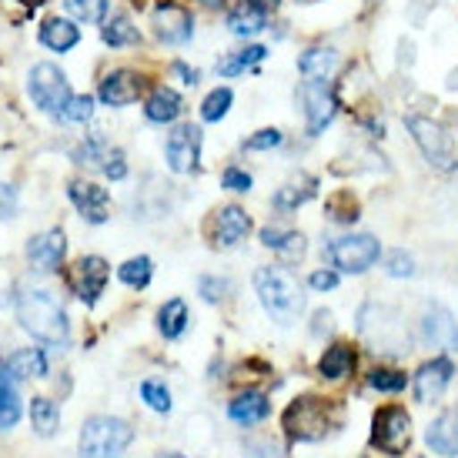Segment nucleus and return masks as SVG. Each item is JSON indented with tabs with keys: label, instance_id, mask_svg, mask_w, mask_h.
Instances as JSON below:
<instances>
[{
	"label": "nucleus",
	"instance_id": "obj_1",
	"mask_svg": "<svg viewBox=\"0 0 458 458\" xmlns=\"http://www.w3.org/2000/svg\"><path fill=\"white\" fill-rule=\"evenodd\" d=\"M255 288H258V298H261L265 311L278 321V325H292V321L301 315V308H305L301 284H298V278H294L292 271H284V267H258Z\"/></svg>",
	"mask_w": 458,
	"mask_h": 458
},
{
	"label": "nucleus",
	"instance_id": "obj_2",
	"mask_svg": "<svg viewBox=\"0 0 458 458\" xmlns=\"http://www.w3.org/2000/svg\"><path fill=\"white\" fill-rule=\"evenodd\" d=\"M17 321L34 338H40V342L47 344L67 342V315L51 292H38V288L21 292V298H17Z\"/></svg>",
	"mask_w": 458,
	"mask_h": 458
},
{
	"label": "nucleus",
	"instance_id": "obj_3",
	"mask_svg": "<svg viewBox=\"0 0 458 458\" xmlns=\"http://www.w3.org/2000/svg\"><path fill=\"white\" fill-rule=\"evenodd\" d=\"M131 438H134V432H131L128 421L111 419V415H94L81 428V458H121L124 448L131 445Z\"/></svg>",
	"mask_w": 458,
	"mask_h": 458
},
{
	"label": "nucleus",
	"instance_id": "obj_4",
	"mask_svg": "<svg viewBox=\"0 0 458 458\" xmlns=\"http://www.w3.org/2000/svg\"><path fill=\"white\" fill-rule=\"evenodd\" d=\"M358 328H361L365 342L375 352H385V355H402V352H408V331L392 308L365 305L361 315H358Z\"/></svg>",
	"mask_w": 458,
	"mask_h": 458
},
{
	"label": "nucleus",
	"instance_id": "obj_5",
	"mask_svg": "<svg viewBox=\"0 0 458 458\" xmlns=\"http://www.w3.org/2000/svg\"><path fill=\"white\" fill-rule=\"evenodd\" d=\"M405 124H408L411 138H415V144H419V151L425 154V161H428V165L438 167V171H452V167L458 165L455 144H452V138H448L445 131L438 128L435 121L419 117V114H408Z\"/></svg>",
	"mask_w": 458,
	"mask_h": 458
},
{
	"label": "nucleus",
	"instance_id": "obj_6",
	"mask_svg": "<svg viewBox=\"0 0 458 458\" xmlns=\"http://www.w3.org/2000/svg\"><path fill=\"white\" fill-rule=\"evenodd\" d=\"M408 442H411V419H408L405 408H378L375 421H371V445L385 452V455H402Z\"/></svg>",
	"mask_w": 458,
	"mask_h": 458
},
{
	"label": "nucleus",
	"instance_id": "obj_7",
	"mask_svg": "<svg viewBox=\"0 0 458 458\" xmlns=\"http://www.w3.org/2000/svg\"><path fill=\"white\" fill-rule=\"evenodd\" d=\"M328 425V405L321 398H294L288 411H284V432L292 435V438H301V442L325 438Z\"/></svg>",
	"mask_w": 458,
	"mask_h": 458
},
{
	"label": "nucleus",
	"instance_id": "obj_8",
	"mask_svg": "<svg viewBox=\"0 0 458 458\" xmlns=\"http://www.w3.org/2000/svg\"><path fill=\"white\" fill-rule=\"evenodd\" d=\"M378 242L371 234H348V238H338V242L328 248L335 267H342L348 275H361L369 271L375 261H378Z\"/></svg>",
	"mask_w": 458,
	"mask_h": 458
},
{
	"label": "nucleus",
	"instance_id": "obj_9",
	"mask_svg": "<svg viewBox=\"0 0 458 458\" xmlns=\"http://www.w3.org/2000/svg\"><path fill=\"white\" fill-rule=\"evenodd\" d=\"M30 98L38 107L44 111H51V114H61L64 111L67 98H71V90H67V77L64 71H57L54 64H38L30 71Z\"/></svg>",
	"mask_w": 458,
	"mask_h": 458
},
{
	"label": "nucleus",
	"instance_id": "obj_10",
	"mask_svg": "<svg viewBox=\"0 0 458 458\" xmlns=\"http://www.w3.org/2000/svg\"><path fill=\"white\" fill-rule=\"evenodd\" d=\"M165 157H167V167L178 171V174L194 171L198 157H201V128L198 124H178V128L167 134Z\"/></svg>",
	"mask_w": 458,
	"mask_h": 458
},
{
	"label": "nucleus",
	"instance_id": "obj_11",
	"mask_svg": "<svg viewBox=\"0 0 458 458\" xmlns=\"http://www.w3.org/2000/svg\"><path fill=\"white\" fill-rule=\"evenodd\" d=\"M301 101H305V114H308V134H321L331 124L335 111H338V101L331 94L328 81L308 77L305 84H301Z\"/></svg>",
	"mask_w": 458,
	"mask_h": 458
},
{
	"label": "nucleus",
	"instance_id": "obj_12",
	"mask_svg": "<svg viewBox=\"0 0 458 458\" xmlns=\"http://www.w3.org/2000/svg\"><path fill=\"white\" fill-rule=\"evenodd\" d=\"M107 275H111V271H107V261L98 255H88L71 267V288H74V294L84 305H94V301L101 298L104 284H107Z\"/></svg>",
	"mask_w": 458,
	"mask_h": 458
},
{
	"label": "nucleus",
	"instance_id": "obj_13",
	"mask_svg": "<svg viewBox=\"0 0 458 458\" xmlns=\"http://www.w3.org/2000/svg\"><path fill=\"white\" fill-rule=\"evenodd\" d=\"M154 34L165 44H184L194 34V17L178 4H161L154 11Z\"/></svg>",
	"mask_w": 458,
	"mask_h": 458
},
{
	"label": "nucleus",
	"instance_id": "obj_14",
	"mask_svg": "<svg viewBox=\"0 0 458 458\" xmlns=\"http://www.w3.org/2000/svg\"><path fill=\"white\" fill-rule=\"evenodd\" d=\"M421 331H425V342H432L435 348L458 352V321L445 305H432L425 311Z\"/></svg>",
	"mask_w": 458,
	"mask_h": 458
},
{
	"label": "nucleus",
	"instance_id": "obj_15",
	"mask_svg": "<svg viewBox=\"0 0 458 458\" xmlns=\"http://www.w3.org/2000/svg\"><path fill=\"white\" fill-rule=\"evenodd\" d=\"M452 375H455V369H452L448 358H435L428 365H421V371L415 375V398L419 402H438L448 382H452Z\"/></svg>",
	"mask_w": 458,
	"mask_h": 458
},
{
	"label": "nucleus",
	"instance_id": "obj_16",
	"mask_svg": "<svg viewBox=\"0 0 458 458\" xmlns=\"http://www.w3.org/2000/svg\"><path fill=\"white\" fill-rule=\"evenodd\" d=\"M71 201L81 215L88 217L90 225H104L107 221V208H111V194L98 188V184H90V181H74L71 184Z\"/></svg>",
	"mask_w": 458,
	"mask_h": 458
},
{
	"label": "nucleus",
	"instance_id": "obj_17",
	"mask_svg": "<svg viewBox=\"0 0 458 458\" xmlns=\"http://www.w3.org/2000/svg\"><path fill=\"white\" fill-rule=\"evenodd\" d=\"M425 442H428V448H432L435 455H445V458L458 455V405L442 411V415L428 425Z\"/></svg>",
	"mask_w": 458,
	"mask_h": 458
},
{
	"label": "nucleus",
	"instance_id": "obj_18",
	"mask_svg": "<svg viewBox=\"0 0 458 458\" xmlns=\"http://www.w3.org/2000/svg\"><path fill=\"white\" fill-rule=\"evenodd\" d=\"M64 251H67V242H64V231H44L38 234L30 248H27V258H30V265L38 267V271H54V267L64 261Z\"/></svg>",
	"mask_w": 458,
	"mask_h": 458
},
{
	"label": "nucleus",
	"instance_id": "obj_19",
	"mask_svg": "<svg viewBox=\"0 0 458 458\" xmlns=\"http://www.w3.org/2000/svg\"><path fill=\"white\" fill-rule=\"evenodd\" d=\"M140 94V77L131 71H114L101 81V101L111 107H124V104L138 101Z\"/></svg>",
	"mask_w": 458,
	"mask_h": 458
},
{
	"label": "nucleus",
	"instance_id": "obj_20",
	"mask_svg": "<svg viewBox=\"0 0 458 458\" xmlns=\"http://www.w3.org/2000/svg\"><path fill=\"white\" fill-rule=\"evenodd\" d=\"M248 231H251V217L244 215L238 204H228L217 211V244L231 248V244L242 242Z\"/></svg>",
	"mask_w": 458,
	"mask_h": 458
},
{
	"label": "nucleus",
	"instance_id": "obj_21",
	"mask_svg": "<svg viewBox=\"0 0 458 458\" xmlns=\"http://www.w3.org/2000/svg\"><path fill=\"white\" fill-rule=\"evenodd\" d=\"M267 411H271V405L261 392H244L228 405L231 421H238V425H255V421L267 419Z\"/></svg>",
	"mask_w": 458,
	"mask_h": 458
},
{
	"label": "nucleus",
	"instance_id": "obj_22",
	"mask_svg": "<svg viewBox=\"0 0 458 458\" xmlns=\"http://www.w3.org/2000/svg\"><path fill=\"white\" fill-rule=\"evenodd\" d=\"M4 371H11L13 378H44L47 375V358L38 348H21L4 361Z\"/></svg>",
	"mask_w": 458,
	"mask_h": 458
},
{
	"label": "nucleus",
	"instance_id": "obj_23",
	"mask_svg": "<svg viewBox=\"0 0 458 458\" xmlns=\"http://www.w3.org/2000/svg\"><path fill=\"white\" fill-rule=\"evenodd\" d=\"M181 111H184V104L171 88H157L148 98V107H144L148 121H154V124H171V121H178Z\"/></svg>",
	"mask_w": 458,
	"mask_h": 458
},
{
	"label": "nucleus",
	"instance_id": "obj_24",
	"mask_svg": "<svg viewBox=\"0 0 458 458\" xmlns=\"http://www.w3.org/2000/svg\"><path fill=\"white\" fill-rule=\"evenodd\" d=\"M40 40L51 47V51L64 54L71 51L77 40H81V30H77L71 21H61V17H54V21H47V24L40 27Z\"/></svg>",
	"mask_w": 458,
	"mask_h": 458
},
{
	"label": "nucleus",
	"instance_id": "obj_25",
	"mask_svg": "<svg viewBox=\"0 0 458 458\" xmlns=\"http://www.w3.org/2000/svg\"><path fill=\"white\" fill-rule=\"evenodd\" d=\"M261 242H265V248L278 251V255L288 258V261H294V258L305 255V238H301V234H294V231L265 228V231H261Z\"/></svg>",
	"mask_w": 458,
	"mask_h": 458
},
{
	"label": "nucleus",
	"instance_id": "obj_26",
	"mask_svg": "<svg viewBox=\"0 0 458 458\" xmlns=\"http://www.w3.org/2000/svg\"><path fill=\"white\" fill-rule=\"evenodd\" d=\"M228 27L234 38H251V34H258L265 27V11H258L251 0H244V4H238L228 13Z\"/></svg>",
	"mask_w": 458,
	"mask_h": 458
},
{
	"label": "nucleus",
	"instance_id": "obj_27",
	"mask_svg": "<svg viewBox=\"0 0 458 458\" xmlns=\"http://www.w3.org/2000/svg\"><path fill=\"white\" fill-rule=\"evenodd\" d=\"M352 369H355V352H352L348 344H331L318 361V371L325 375V378H331V382L344 378Z\"/></svg>",
	"mask_w": 458,
	"mask_h": 458
},
{
	"label": "nucleus",
	"instance_id": "obj_28",
	"mask_svg": "<svg viewBox=\"0 0 458 458\" xmlns=\"http://www.w3.org/2000/svg\"><path fill=\"white\" fill-rule=\"evenodd\" d=\"M338 64V54L331 51V47H311L298 57V67H301V74L305 77H315V81H325V77L335 71Z\"/></svg>",
	"mask_w": 458,
	"mask_h": 458
},
{
	"label": "nucleus",
	"instance_id": "obj_29",
	"mask_svg": "<svg viewBox=\"0 0 458 458\" xmlns=\"http://www.w3.org/2000/svg\"><path fill=\"white\" fill-rule=\"evenodd\" d=\"M21 419V394L13 388V375L0 371V428H13Z\"/></svg>",
	"mask_w": 458,
	"mask_h": 458
},
{
	"label": "nucleus",
	"instance_id": "obj_30",
	"mask_svg": "<svg viewBox=\"0 0 458 458\" xmlns=\"http://www.w3.org/2000/svg\"><path fill=\"white\" fill-rule=\"evenodd\" d=\"M157 328H161L165 338H178L181 331L188 328V305H184L181 298L167 301V305L157 311Z\"/></svg>",
	"mask_w": 458,
	"mask_h": 458
},
{
	"label": "nucleus",
	"instance_id": "obj_31",
	"mask_svg": "<svg viewBox=\"0 0 458 458\" xmlns=\"http://www.w3.org/2000/svg\"><path fill=\"white\" fill-rule=\"evenodd\" d=\"M30 421H34V428H38V435H54L57 428H61V411H57V405H54L51 398H34L30 402Z\"/></svg>",
	"mask_w": 458,
	"mask_h": 458
},
{
	"label": "nucleus",
	"instance_id": "obj_32",
	"mask_svg": "<svg viewBox=\"0 0 458 458\" xmlns=\"http://www.w3.org/2000/svg\"><path fill=\"white\" fill-rule=\"evenodd\" d=\"M104 44H111V47H128V44H138V27L131 24V17L117 13V17H111L107 27H104Z\"/></svg>",
	"mask_w": 458,
	"mask_h": 458
},
{
	"label": "nucleus",
	"instance_id": "obj_33",
	"mask_svg": "<svg viewBox=\"0 0 458 458\" xmlns=\"http://www.w3.org/2000/svg\"><path fill=\"white\" fill-rule=\"evenodd\" d=\"M107 154H111L107 140H104L101 134H90L84 144H77L74 148V161L84 167H104L101 161H107Z\"/></svg>",
	"mask_w": 458,
	"mask_h": 458
},
{
	"label": "nucleus",
	"instance_id": "obj_34",
	"mask_svg": "<svg viewBox=\"0 0 458 458\" xmlns=\"http://www.w3.org/2000/svg\"><path fill=\"white\" fill-rule=\"evenodd\" d=\"M151 258H131L124 265L117 267V278L124 281L128 288H144L148 281H151Z\"/></svg>",
	"mask_w": 458,
	"mask_h": 458
},
{
	"label": "nucleus",
	"instance_id": "obj_35",
	"mask_svg": "<svg viewBox=\"0 0 458 458\" xmlns=\"http://www.w3.org/2000/svg\"><path fill=\"white\" fill-rule=\"evenodd\" d=\"M265 54H267V47H244V51H238L234 57H228V61H221V74L225 77H234V74H242V71H248L251 64H258V61H265Z\"/></svg>",
	"mask_w": 458,
	"mask_h": 458
},
{
	"label": "nucleus",
	"instance_id": "obj_36",
	"mask_svg": "<svg viewBox=\"0 0 458 458\" xmlns=\"http://www.w3.org/2000/svg\"><path fill=\"white\" fill-rule=\"evenodd\" d=\"M64 4L67 11L84 24H101L104 13H107V0H64Z\"/></svg>",
	"mask_w": 458,
	"mask_h": 458
},
{
	"label": "nucleus",
	"instance_id": "obj_37",
	"mask_svg": "<svg viewBox=\"0 0 458 458\" xmlns=\"http://www.w3.org/2000/svg\"><path fill=\"white\" fill-rule=\"evenodd\" d=\"M228 107H231V90L217 88V90H211V94L204 98L201 117H204V121H221V117L228 114Z\"/></svg>",
	"mask_w": 458,
	"mask_h": 458
},
{
	"label": "nucleus",
	"instance_id": "obj_38",
	"mask_svg": "<svg viewBox=\"0 0 458 458\" xmlns=\"http://www.w3.org/2000/svg\"><path fill=\"white\" fill-rule=\"evenodd\" d=\"M140 398H144L154 411H161V415H167V411H171V392H167L161 382H144V385H140Z\"/></svg>",
	"mask_w": 458,
	"mask_h": 458
},
{
	"label": "nucleus",
	"instance_id": "obj_39",
	"mask_svg": "<svg viewBox=\"0 0 458 458\" xmlns=\"http://www.w3.org/2000/svg\"><path fill=\"white\" fill-rule=\"evenodd\" d=\"M369 385L378 388V392H402L405 388V375L394 369H375L369 375Z\"/></svg>",
	"mask_w": 458,
	"mask_h": 458
},
{
	"label": "nucleus",
	"instance_id": "obj_40",
	"mask_svg": "<svg viewBox=\"0 0 458 458\" xmlns=\"http://www.w3.org/2000/svg\"><path fill=\"white\" fill-rule=\"evenodd\" d=\"M90 114H94V101H90L88 94H81V98H67L64 111H61V117L71 121V124H84Z\"/></svg>",
	"mask_w": 458,
	"mask_h": 458
},
{
	"label": "nucleus",
	"instance_id": "obj_41",
	"mask_svg": "<svg viewBox=\"0 0 458 458\" xmlns=\"http://www.w3.org/2000/svg\"><path fill=\"white\" fill-rule=\"evenodd\" d=\"M311 184H315V181H311ZM311 184H305L301 191H298V184H288V188H281L278 198H275V201H278V208H284V211H292V208H298V204H305L308 198L315 194V188H311Z\"/></svg>",
	"mask_w": 458,
	"mask_h": 458
},
{
	"label": "nucleus",
	"instance_id": "obj_42",
	"mask_svg": "<svg viewBox=\"0 0 458 458\" xmlns=\"http://www.w3.org/2000/svg\"><path fill=\"white\" fill-rule=\"evenodd\" d=\"M198 292L204 294V301H221V298H228L231 292V281L228 278H201V284H198Z\"/></svg>",
	"mask_w": 458,
	"mask_h": 458
},
{
	"label": "nucleus",
	"instance_id": "obj_43",
	"mask_svg": "<svg viewBox=\"0 0 458 458\" xmlns=\"http://www.w3.org/2000/svg\"><path fill=\"white\" fill-rule=\"evenodd\" d=\"M278 144H281V131L265 128V131H258L255 138L244 140V151H267V148H278Z\"/></svg>",
	"mask_w": 458,
	"mask_h": 458
},
{
	"label": "nucleus",
	"instance_id": "obj_44",
	"mask_svg": "<svg viewBox=\"0 0 458 458\" xmlns=\"http://www.w3.org/2000/svg\"><path fill=\"white\" fill-rule=\"evenodd\" d=\"M388 275H392V278H411V275H415V261H411V255H405V251H392V255H388Z\"/></svg>",
	"mask_w": 458,
	"mask_h": 458
},
{
	"label": "nucleus",
	"instance_id": "obj_45",
	"mask_svg": "<svg viewBox=\"0 0 458 458\" xmlns=\"http://www.w3.org/2000/svg\"><path fill=\"white\" fill-rule=\"evenodd\" d=\"M221 188H228V191H251V174H244L242 167H228L221 174Z\"/></svg>",
	"mask_w": 458,
	"mask_h": 458
},
{
	"label": "nucleus",
	"instance_id": "obj_46",
	"mask_svg": "<svg viewBox=\"0 0 458 458\" xmlns=\"http://www.w3.org/2000/svg\"><path fill=\"white\" fill-rule=\"evenodd\" d=\"M104 174L111 181H121L124 174H128V165H124V154L121 151H111L107 154V161H104Z\"/></svg>",
	"mask_w": 458,
	"mask_h": 458
},
{
	"label": "nucleus",
	"instance_id": "obj_47",
	"mask_svg": "<svg viewBox=\"0 0 458 458\" xmlns=\"http://www.w3.org/2000/svg\"><path fill=\"white\" fill-rule=\"evenodd\" d=\"M244 458H284L271 442H248L244 445Z\"/></svg>",
	"mask_w": 458,
	"mask_h": 458
},
{
	"label": "nucleus",
	"instance_id": "obj_48",
	"mask_svg": "<svg viewBox=\"0 0 458 458\" xmlns=\"http://www.w3.org/2000/svg\"><path fill=\"white\" fill-rule=\"evenodd\" d=\"M17 211V191L11 184H0V217H13Z\"/></svg>",
	"mask_w": 458,
	"mask_h": 458
},
{
	"label": "nucleus",
	"instance_id": "obj_49",
	"mask_svg": "<svg viewBox=\"0 0 458 458\" xmlns=\"http://www.w3.org/2000/svg\"><path fill=\"white\" fill-rule=\"evenodd\" d=\"M335 284H338V275H335V271H315V275H311V288H315V292H331Z\"/></svg>",
	"mask_w": 458,
	"mask_h": 458
},
{
	"label": "nucleus",
	"instance_id": "obj_50",
	"mask_svg": "<svg viewBox=\"0 0 458 458\" xmlns=\"http://www.w3.org/2000/svg\"><path fill=\"white\" fill-rule=\"evenodd\" d=\"M315 321H318V325H315V331H321V328L331 331V315H328V311H318V315H315Z\"/></svg>",
	"mask_w": 458,
	"mask_h": 458
},
{
	"label": "nucleus",
	"instance_id": "obj_51",
	"mask_svg": "<svg viewBox=\"0 0 458 458\" xmlns=\"http://www.w3.org/2000/svg\"><path fill=\"white\" fill-rule=\"evenodd\" d=\"M251 4H255V7H258V11H275V7H278V4H281V0H251Z\"/></svg>",
	"mask_w": 458,
	"mask_h": 458
},
{
	"label": "nucleus",
	"instance_id": "obj_52",
	"mask_svg": "<svg viewBox=\"0 0 458 458\" xmlns=\"http://www.w3.org/2000/svg\"><path fill=\"white\" fill-rule=\"evenodd\" d=\"M204 7H225V0H201Z\"/></svg>",
	"mask_w": 458,
	"mask_h": 458
},
{
	"label": "nucleus",
	"instance_id": "obj_53",
	"mask_svg": "<svg viewBox=\"0 0 458 458\" xmlns=\"http://www.w3.org/2000/svg\"><path fill=\"white\" fill-rule=\"evenodd\" d=\"M21 4H27V7H38V4H44V0H21Z\"/></svg>",
	"mask_w": 458,
	"mask_h": 458
},
{
	"label": "nucleus",
	"instance_id": "obj_54",
	"mask_svg": "<svg viewBox=\"0 0 458 458\" xmlns=\"http://www.w3.org/2000/svg\"><path fill=\"white\" fill-rule=\"evenodd\" d=\"M165 458H184V455H165Z\"/></svg>",
	"mask_w": 458,
	"mask_h": 458
}]
</instances>
